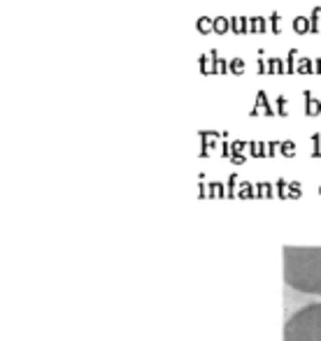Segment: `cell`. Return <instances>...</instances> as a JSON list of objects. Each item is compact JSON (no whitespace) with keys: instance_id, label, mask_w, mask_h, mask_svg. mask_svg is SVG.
Returning a JSON list of instances; mask_svg holds the SVG:
<instances>
[{"instance_id":"6da1fadb","label":"cell","mask_w":321,"mask_h":341,"mask_svg":"<svg viewBox=\"0 0 321 341\" xmlns=\"http://www.w3.org/2000/svg\"><path fill=\"white\" fill-rule=\"evenodd\" d=\"M284 281L298 292L321 295V248L284 246Z\"/></svg>"},{"instance_id":"7a4b0ae2","label":"cell","mask_w":321,"mask_h":341,"mask_svg":"<svg viewBox=\"0 0 321 341\" xmlns=\"http://www.w3.org/2000/svg\"><path fill=\"white\" fill-rule=\"evenodd\" d=\"M284 341H321V302L298 309L286 320Z\"/></svg>"},{"instance_id":"3957f363","label":"cell","mask_w":321,"mask_h":341,"mask_svg":"<svg viewBox=\"0 0 321 341\" xmlns=\"http://www.w3.org/2000/svg\"><path fill=\"white\" fill-rule=\"evenodd\" d=\"M275 109H272V105H270V100H268L266 91L261 88L259 93H256V105H254V109H251V114H272Z\"/></svg>"},{"instance_id":"277c9868","label":"cell","mask_w":321,"mask_h":341,"mask_svg":"<svg viewBox=\"0 0 321 341\" xmlns=\"http://www.w3.org/2000/svg\"><path fill=\"white\" fill-rule=\"evenodd\" d=\"M231 33H235V35L249 33V19L244 17V14H235V17H231Z\"/></svg>"},{"instance_id":"5b68a950","label":"cell","mask_w":321,"mask_h":341,"mask_svg":"<svg viewBox=\"0 0 321 341\" xmlns=\"http://www.w3.org/2000/svg\"><path fill=\"white\" fill-rule=\"evenodd\" d=\"M268 28H270V24L266 21L263 14H254V17L249 19V33H254V35H263Z\"/></svg>"},{"instance_id":"8992f818","label":"cell","mask_w":321,"mask_h":341,"mask_svg":"<svg viewBox=\"0 0 321 341\" xmlns=\"http://www.w3.org/2000/svg\"><path fill=\"white\" fill-rule=\"evenodd\" d=\"M303 97H305V112L307 114H321V100H317V97L312 96V91L310 88H305L303 91Z\"/></svg>"},{"instance_id":"52a82bcc","label":"cell","mask_w":321,"mask_h":341,"mask_svg":"<svg viewBox=\"0 0 321 341\" xmlns=\"http://www.w3.org/2000/svg\"><path fill=\"white\" fill-rule=\"evenodd\" d=\"M210 58H212V63H214V72H216V74H226V72L231 70V61L221 58L216 49H210Z\"/></svg>"},{"instance_id":"ba28073f","label":"cell","mask_w":321,"mask_h":341,"mask_svg":"<svg viewBox=\"0 0 321 341\" xmlns=\"http://www.w3.org/2000/svg\"><path fill=\"white\" fill-rule=\"evenodd\" d=\"M294 30L298 33V35H305V33H312V24H310V17L307 14H298V17L294 19Z\"/></svg>"},{"instance_id":"9c48e42d","label":"cell","mask_w":321,"mask_h":341,"mask_svg":"<svg viewBox=\"0 0 321 341\" xmlns=\"http://www.w3.org/2000/svg\"><path fill=\"white\" fill-rule=\"evenodd\" d=\"M214 19V28H212V33H216V35H226L228 30H231V19L228 17H223V14H216Z\"/></svg>"},{"instance_id":"30bf717a","label":"cell","mask_w":321,"mask_h":341,"mask_svg":"<svg viewBox=\"0 0 321 341\" xmlns=\"http://www.w3.org/2000/svg\"><path fill=\"white\" fill-rule=\"evenodd\" d=\"M268 70H270V74H284L286 63L279 56H272V58H268Z\"/></svg>"},{"instance_id":"8fae6325","label":"cell","mask_w":321,"mask_h":341,"mask_svg":"<svg viewBox=\"0 0 321 341\" xmlns=\"http://www.w3.org/2000/svg\"><path fill=\"white\" fill-rule=\"evenodd\" d=\"M295 72H300V74H310V72H314V61L312 58H307V56H298Z\"/></svg>"},{"instance_id":"7c38bea8","label":"cell","mask_w":321,"mask_h":341,"mask_svg":"<svg viewBox=\"0 0 321 341\" xmlns=\"http://www.w3.org/2000/svg\"><path fill=\"white\" fill-rule=\"evenodd\" d=\"M196 28H198V33H203V35H207V33H212V28H214V19H210L207 14H203V17H198L196 21Z\"/></svg>"},{"instance_id":"4fadbf2b","label":"cell","mask_w":321,"mask_h":341,"mask_svg":"<svg viewBox=\"0 0 321 341\" xmlns=\"http://www.w3.org/2000/svg\"><path fill=\"white\" fill-rule=\"evenodd\" d=\"M198 63H200V72H203V74H214V63H212V58H210V53H203V56L198 58Z\"/></svg>"},{"instance_id":"5bb4252c","label":"cell","mask_w":321,"mask_h":341,"mask_svg":"<svg viewBox=\"0 0 321 341\" xmlns=\"http://www.w3.org/2000/svg\"><path fill=\"white\" fill-rule=\"evenodd\" d=\"M268 24H270V33H282V14L279 12H270Z\"/></svg>"},{"instance_id":"9a60e30c","label":"cell","mask_w":321,"mask_h":341,"mask_svg":"<svg viewBox=\"0 0 321 341\" xmlns=\"http://www.w3.org/2000/svg\"><path fill=\"white\" fill-rule=\"evenodd\" d=\"M295 65H298V49H289V53H286V72L289 74L295 72Z\"/></svg>"},{"instance_id":"2e32d148","label":"cell","mask_w":321,"mask_h":341,"mask_svg":"<svg viewBox=\"0 0 321 341\" xmlns=\"http://www.w3.org/2000/svg\"><path fill=\"white\" fill-rule=\"evenodd\" d=\"M244 70H247V61H244V58H240V56L231 58V72L233 74H242Z\"/></svg>"},{"instance_id":"e0dca14e","label":"cell","mask_w":321,"mask_h":341,"mask_svg":"<svg viewBox=\"0 0 321 341\" xmlns=\"http://www.w3.org/2000/svg\"><path fill=\"white\" fill-rule=\"evenodd\" d=\"M319 17H321V7L317 5V7L312 9V14H310V24H312V33H319Z\"/></svg>"},{"instance_id":"ac0fdd59","label":"cell","mask_w":321,"mask_h":341,"mask_svg":"<svg viewBox=\"0 0 321 341\" xmlns=\"http://www.w3.org/2000/svg\"><path fill=\"white\" fill-rule=\"evenodd\" d=\"M256 65H259V72L261 74H270V70H268V61H263V49L259 51V58H256Z\"/></svg>"},{"instance_id":"d6986e66","label":"cell","mask_w":321,"mask_h":341,"mask_svg":"<svg viewBox=\"0 0 321 341\" xmlns=\"http://www.w3.org/2000/svg\"><path fill=\"white\" fill-rule=\"evenodd\" d=\"M277 112H279V114H286V97L282 96V93L277 96Z\"/></svg>"},{"instance_id":"ffe728a7","label":"cell","mask_w":321,"mask_h":341,"mask_svg":"<svg viewBox=\"0 0 321 341\" xmlns=\"http://www.w3.org/2000/svg\"><path fill=\"white\" fill-rule=\"evenodd\" d=\"M314 72H317V74H321V56L317 58V61H314Z\"/></svg>"}]
</instances>
